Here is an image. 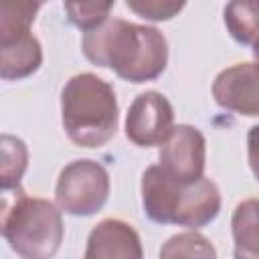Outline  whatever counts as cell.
<instances>
[{
	"mask_svg": "<svg viewBox=\"0 0 259 259\" xmlns=\"http://www.w3.org/2000/svg\"><path fill=\"white\" fill-rule=\"evenodd\" d=\"M63 8L73 26L81 28L83 32H89L109 18L113 2H65Z\"/></svg>",
	"mask_w": 259,
	"mask_h": 259,
	"instance_id": "cell-17",
	"label": "cell"
},
{
	"mask_svg": "<svg viewBox=\"0 0 259 259\" xmlns=\"http://www.w3.org/2000/svg\"><path fill=\"white\" fill-rule=\"evenodd\" d=\"M225 26L239 45L259 40V0H235L225 6Z\"/></svg>",
	"mask_w": 259,
	"mask_h": 259,
	"instance_id": "cell-13",
	"label": "cell"
},
{
	"mask_svg": "<svg viewBox=\"0 0 259 259\" xmlns=\"http://www.w3.org/2000/svg\"><path fill=\"white\" fill-rule=\"evenodd\" d=\"M42 65V49L32 32L0 40V77L4 81L26 79Z\"/></svg>",
	"mask_w": 259,
	"mask_h": 259,
	"instance_id": "cell-11",
	"label": "cell"
},
{
	"mask_svg": "<svg viewBox=\"0 0 259 259\" xmlns=\"http://www.w3.org/2000/svg\"><path fill=\"white\" fill-rule=\"evenodd\" d=\"M0 150H2L0 184H2V192H10V190L20 188V180L28 166V150L20 138L10 136V134L2 136Z\"/></svg>",
	"mask_w": 259,
	"mask_h": 259,
	"instance_id": "cell-14",
	"label": "cell"
},
{
	"mask_svg": "<svg viewBox=\"0 0 259 259\" xmlns=\"http://www.w3.org/2000/svg\"><path fill=\"white\" fill-rule=\"evenodd\" d=\"M160 168L178 182H194L204 174L206 142L200 130L188 123L172 127L166 142L160 146Z\"/></svg>",
	"mask_w": 259,
	"mask_h": 259,
	"instance_id": "cell-6",
	"label": "cell"
},
{
	"mask_svg": "<svg viewBox=\"0 0 259 259\" xmlns=\"http://www.w3.org/2000/svg\"><path fill=\"white\" fill-rule=\"evenodd\" d=\"M235 259H259V198L239 202L231 217Z\"/></svg>",
	"mask_w": 259,
	"mask_h": 259,
	"instance_id": "cell-12",
	"label": "cell"
},
{
	"mask_svg": "<svg viewBox=\"0 0 259 259\" xmlns=\"http://www.w3.org/2000/svg\"><path fill=\"white\" fill-rule=\"evenodd\" d=\"M61 117L69 140L81 148H99L117 132L113 87L93 73L73 75L61 91Z\"/></svg>",
	"mask_w": 259,
	"mask_h": 259,
	"instance_id": "cell-2",
	"label": "cell"
},
{
	"mask_svg": "<svg viewBox=\"0 0 259 259\" xmlns=\"http://www.w3.org/2000/svg\"><path fill=\"white\" fill-rule=\"evenodd\" d=\"M247 158L255 180L259 182V125H253L247 134Z\"/></svg>",
	"mask_w": 259,
	"mask_h": 259,
	"instance_id": "cell-19",
	"label": "cell"
},
{
	"mask_svg": "<svg viewBox=\"0 0 259 259\" xmlns=\"http://www.w3.org/2000/svg\"><path fill=\"white\" fill-rule=\"evenodd\" d=\"M109 198V174L95 160H73L67 164L55 186L57 206L73 217H91Z\"/></svg>",
	"mask_w": 259,
	"mask_h": 259,
	"instance_id": "cell-4",
	"label": "cell"
},
{
	"mask_svg": "<svg viewBox=\"0 0 259 259\" xmlns=\"http://www.w3.org/2000/svg\"><path fill=\"white\" fill-rule=\"evenodd\" d=\"M178 184L180 182L168 176L158 164L146 168L142 174V204L150 221L158 225H172Z\"/></svg>",
	"mask_w": 259,
	"mask_h": 259,
	"instance_id": "cell-10",
	"label": "cell"
},
{
	"mask_svg": "<svg viewBox=\"0 0 259 259\" xmlns=\"http://www.w3.org/2000/svg\"><path fill=\"white\" fill-rule=\"evenodd\" d=\"M221 212V192L210 178H198L194 182H180L174 200L172 225L188 227L196 231Z\"/></svg>",
	"mask_w": 259,
	"mask_h": 259,
	"instance_id": "cell-8",
	"label": "cell"
},
{
	"mask_svg": "<svg viewBox=\"0 0 259 259\" xmlns=\"http://www.w3.org/2000/svg\"><path fill=\"white\" fill-rule=\"evenodd\" d=\"M174 127V109L160 91L140 93L125 115V136L140 148L162 146Z\"/></svg>",
	"mask_w": 259,
	"mask_h": 259,
	"instance_id": "cell-5",
	"label": "cell"
},
{
	"mask_svg": "<svg viewBox=\"0 0 259 259\" xmlns=\"http://www.w3.org/2000/svg\"><path fill=\"white\" fill-rule=\"evenodd\" d=\"M83 259H144L140 235L125 221L103 219L91 229Z\"/></svg>",
	"mask_w": 259,
	"mask_h": 259,
	"instance_id": "cell-9",
	"label": "cell"
},
{
	"mask_svg": "<svg viewBox=\"0 0 259 259\" xmlns=\"http://www.w3.org/2000/svg\"><path fill=\"white\" fill-rule=\"evenodd\" d=\"M61 208L45 198H30L22 188L2 194V237L20 259H53L63 243Z\"/></svg>",
	"mask_w": 259,
	"mask_h": 259,
	"instance_id": "cell-3",
	"label": "cell"
},
{
	"mask_svg": "<svg viewBox=\"0 0 259 259\" xmlns=\"http://www.w3.org/2000/svg\"><path fill=\"white\" fill-rule=\"evenodd\" d=\"M81 49L89 63L113 69L130 83L154 81L168 65L166 36L154 26L123 18H107L101 26L85 32Z\"/></svg>",
	"mask_w": 259,
	"mask_h": 259,
	"instance_id": "cell-1",
	"label": "cell"
},
{
	"mask_svg": "<svg viewBox=\"0 0 259 259\" xmlns=\"http://www.w3.org/2000/svg\"><path fill=\"white\" fill-rule=\"evenodd\" d=\"M214 101L239 115L259 117V63H237L212 81Z\"/></svg>",
	"mask_w": 259,
	"mask_h": 259,
	"instance_id": "cell-7",
	"label": "cell"
},
{
	"mask_svg": "<svg viewBox=\"0 0 259 259\" xmlns=\"http://www.w3.org/2000/svg\"><path fill=\"white\" fill-rule=\"evenodd\" d=\"M253 57H255V61L259 63V40L253 45Z\"/></svg>",
	"mask_w": 259,
	"mask_h": 259,
	"instance_id": "cell-20",
	"label": "cell"
},
{
	"mask_svg": "<svg viewBox=\"0 0 259 259\" xmlns=\"http://www.w3.org/2000/svg\"><path fill=\"white\" fill-rule=\"evenodd\" d=\"M160 259H217V249L198 231H184L162 245Z\"/></svg>",
	"mask_w": 259,
	"mask_h": 259,
	"instance_id": "cell-15",
	"label": "cell"
},
{
	"mask_svg": "<svg viewBox=\"0 0 259 259\" xmlns=\"http://www.w3.org/2000/svg\"><path fill=\"white\" fill-rule=\"evenodd\" d=\"M125 6L132 12H136L138 16L146 18V20L160 22V20L174 18L184 8V2H172V0H127Z\"/></svg>",
	"mask_w": 259,
	"mask_h": 259,
	"instance_id": "cell-18",
	"label": "cell"
},
{
	"mask_svg": "<svg viewBox=\"0 0 259 259\" xmlns=\"http://www.w3.org/2000/svg\"><path fill=\"white\" fill-rule=\"evenodd\" d=\"M40 2L28 0H6L0 4V40L26 34L34 22Z\"/></svg>",
	"mask_w": 259,
	"mask_h": 259,
	"instance_id": "cell-16",
	"label": "cell"
}]
</instances>
